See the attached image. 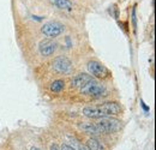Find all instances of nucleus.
Wrapping results in <instances>:
<instances>
[{
    "instance_id": "1",
    "label": "nucleus",
    "mask_w": 156,
    "mask_h": 150,
    "mask_svg": "<svg viewBox=\"0 0 156 150\" xmlns=\"http://www.w3.org/2000/svg\"><path fill=\"white\" fill-rule=\"evenodd\" d=\"M122 112V107L118 102H105L98 106H89L83 108V114L88 118L101 119V118H109L119 115Z\"/></svg>"
},
{
    "instance_id": "2",
    "label": "nucleus",
    "mask_w": 156,
    "mask_h": 150,
    "mask_svg": "<svg viewBox=\"0 0 156 150\" xmlns=\"http://www.w3.org/2000/svg\"><path fill=\"white\" fill-rule=\"evenodd\" d=\"M80 93L83 95H88V96L98 98V97H102L103 95H106V88L105 85L98 83V80L93 79L91 82L85 84L83 88H80Z\"/></svg>"
},
{
    "instance_id": "3",
    "label": "nucleus",
    "mask_w": 156,
    "mask_h": 150,
    "mask_svg": "<svg viewBox=\"0 0 156 150\" xmlns=\"http://www.w3.org/2000/svg\"><path fill=\"white\" fill-rule=\"evenodd\" d=\"M96 125H98V130L100 132L102 133H112V132H115L118 131L120 127H121V123L117 120V119H114V118H112V116H109V118H101V119H98V123H95Z\"/></svg>"
},
{
    "instance_id": "4",
    "label": "nucleus",
    "mask_w": 156,
    "mask_h": 150,
    "mask_svg": "<svg viewBox=\"0 0 156 150\" xmlns=\"http://www.w3.org/2000/svg\"><path fill=\"white\" fill-rule=\"evenodd\" d=\"M64 30H65L64 25L59 22H48V23L43 24L42 28H41L42 34L48 38H58L64 33Z\"/></svg>"
},
{
    "instance_id": "5",
    "label": "nucleus",
    "mask_w": 156,
    "mask_h": 150,
    "mask_svg": "<svg viewBox=\"0 0 156 150\" xmlns=\"http://www.w3.org/2000/svg\"><path fill=\"white\" fill-rule=\"evenodd\" d=\"M87 66H88V71L90 72V76H93V77H96V78H100V79H105V78L109 77V75H111L108 69L105 65H102L101 62L95 61V60L89 61Z\"/></svg>"
},
{
    "instance_id": "6",
    "label": "nucleus",
    "mask_w": 156,
    "mask_h": 150,
    "mask_svg": "<svg viewBox=\"0 0 156 150\" xmlns=\"http://www.w3.org/2000/svg\"><path fill=\"white\" fill-rule=\"evenodd\" d=\"M52 67L58 73H69L72 69V62L67 56H58L52 62Z\"/></svg>"
},
{
    "instance_id": "7",
    "label": "nucleus",
    "mask_w": 156,
    "mask_h": 150,
    "mask_svg": "<svg viewBox=\"0 0 156 150\" xmlns=\"http://www.w3.org/2000/svg\"><path fill=\"white\" fill-rule=\"evenodd\" d=\"M57 51V43L52 40H46L42 41L39 46V52L41 55L43 56H51L53 55Z\"/></svg>"
},
{
    "instance_id": "8",
    "label": "nucleus",
    "mask_w": 156,
    "mask_h": 150,
    "mask_svg": "<svg viewBox=\"0 0 156 150\" xmlns=\"http://www.w3.org/2000/svg\"><path fill=\"white\" fill-rule=\"evenodd\" d=\"M93 79H94V77L88 75V73H79V75H77L76 77L72 78L71 88H83L85 84H88Z\"/></svg>"
},
{
    "instance_id": "9",
    "label": "nucleus",
    "mask_w": 156,
    "mask_h": 150,
    "mask_svg": "<svg viewBox=\"0 0 156 150\" xmlns=\"http://www.w3.org/2000/svg\"><path fill=\"white\" fill-rule=\"evenodd\" d=\"M78 127L82 131L87 132V133H90V134H98V133H101L100 130H98V125L95 123H80L78 125Z\"/></svg>"
},
{
    "instance_id": "10",
    "label": "nucleus",
    "mask_w": 156,
    "mask_h": 150,
    "mask_svg": "<svg viewBox=\"0 0 156 150\" xmlns=\"http://www.w3.org/2000/svg\"><path fill=\"white\" fill-rule=\"evenodd\" d=\"M52 5H54L55 7H58L60 10H72L73 9V2L71 0H49Z\"/></svg>"
},
{
    "instance_id": "11",
    "label": "nucleus",
    "mask_w": 156,
    "mask_h": 150,
    "mask_svg": "<svg viewBox=\"0 0 156 150\" xmlns=\"http://www.w3.org/2000/svg\"><path fill=\"white\" fill-rule=\"evenodd\" d=\"M87 147L90 150H105L103 144L98 141V138H89V141L87 143Z\"/></svg>"
},
{
    "instance_id": "12",
    "label": "nucleus",
    "mask_w": 156,
    "mask_h": 150,
    "mask_svg": "<svg viewBox=\"0 0 156 150\" xmlns=\"http://www.w3.org/2000/svg\"><path fill=\"white\" fill-rule=\"evenodd\" d=\"M64 88H65V82H64V79H57V80H54V82L51 84V91H52V93H55V94L61 93V91L64 90Z\"/></svg>"
},
{
    "instance_id": "13",
    "label": "nucleus",
    "mask_w": 156,
    "mask_h": 150,
    "mask_svg": "<svg viewBox=\"0 0 156 150\" xmlns=\"http://www.w3.org/2000/svg\"><path fill=\"white\" fill-rule=\"evenodd\" d=\"M60 149H61V150H76L73 147H70V145H67V144L61 145V147H60Z\"/></svg>"
},
{
    "instance_id": "14",
    "label": "nucleus",
    "mask_w": 156,
    "mask_h": 150,
    "mask_svg": "<svg viewBox=\"0 0 156 150\" xmlns=\"http://www.w3.org/2000/svg\"><path fill=\"white\" fill-rule=\"evenodd\" d=\"M140 106L143 107V109H144L145 112H149V107H148V106H147V105H145L143 101H140Z\"/></svg>"
},
{
    "instance_id": "15",
    "label": "nucleus",
    "mask_w": 156,
    "mask_h": 150,
    "mask_svg": "<svg viewBox=\"0 0 156 150\" xmlns=\"http://www.w3.org/2000/svg\"><path fill=\"white\" fill-rule=\"evenodd\" d=\"M51 150H61V149H60V147H59L58 144H52L51 145Z\"/></svg>"
},
{
    "instance_id": "16",
    "label": "nucleus",
    "mask_w": 156,
    "mask_h": 150,
    "mask_svg": "<svg viewBox=\"0 0 156 150\" xmlns=\"http://www.w3.org/2000/svg\"><path fill=\"white\" fill-rule=\"evenodd\" d=\"M79 150H90L87 145H79Z\"/></svg>"
},
{
    "instance_id": "17",
    "label": "nucleus",
    "mask_w": 156,
    "mask_h": 150,
    "mask_svg": "<svg viewBox=\"0 0 156 150\" xmlns=\"http://www.w3.org/2000/svg\"><path fill=\"white\" fill-rule=\"evenodd\" d=\"M30 150H40V149H39V148H35V147H33V148H31Z\"/></svg>"
}]
</instances>
